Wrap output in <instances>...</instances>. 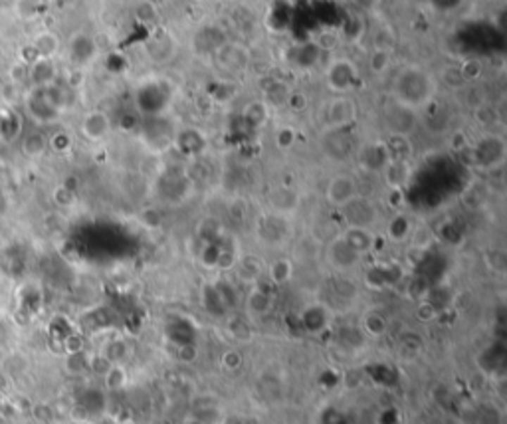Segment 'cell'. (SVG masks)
<instances>
[{
	"mask_svg": "<svg viewBox=\"0 0 507 424\" xmlns=\"http://www.w3.org/2000/svg\"><path fill=\"white\" fill-rule=\"evenodd\" d=\"M337 30H339V36H341V42H349V44L361 42V40L365 38V30H367L365 20H363V14H357V12H355V16L347 18V20L343 22V26L337 28Z\"/></svg>",
	"mask_w": 507,
	"mask_h": 424,
	"instance_id": "cell-23",
	"label": "cell"
},
{
	"mask_svg": "<svg viewBox=\"0 0 507 424\" xmlns=\"http://www.w3.org/2000/svg\"><path fill=\"white\" fill-rule=\"evenodd\" d=\"M359 119V106L353 96H331L321 109L323 129H349Z\"/></svg>",
	"mask_w": 507,
	"mask_h": 424,
	"instance_id": "cell-5",
	"label": "cell"
},
{
	"mask_svg": "<svg viewBox=\"0 0 507 424\" xmlns=\"http://www.w3.org/2000/svg\"><path fill=\"white\" fill-rule=\"evenodd\" d=\"M275 147L280 149V151H289V149H294V145L297 143V131L296 127H292V125H282V127L275 131Z\"/></svg>",
	"mask_w": 507,
	"mask_h": 424,
	"instance_id": "cell-34",
	"label": "cell"
},
{
	"mask_svg": "<svg viewBox=\"0 0 507 424\" xmlns=\"http://www.w3.org/2000/svg\"><path fill=\"white\" fill-rule=\"evenodd\" d=\"M355 143L349 129H323L321 131V151L333 163H345L355 155Z\"/></svg>",
	"mask_w": 507,
	"mask_h": 424,
	"instance_id": "cell-8",
	"label": "cell"
},
{
	"mask_svg": "<svg viewBox=\"0 0 507 424\" xmlns=\"http://www.w3.org/2000/svg\"><path fill=\"white\" fill-rule=\"evenodd\" d=\"M357 194H361L359 182L351 175V173H337L327 180L325 187V201L333 206V208H343L345 204L353 201Z\"/></svg>",
	"mask_w": 507,
	"mask_h": 424,
	"instance_id": "cell-11",
	"label": "cell"
},
{
	"mask_svg": "<svg viewBox=\"0 0 507 424\" xmlns=\"http://www.w3.org/2000/svg\"><path fill=\"white\" fill-rule=\"evenodd\" d=\"M323 82L331 96H351L359 87V64L347 56H333L323 70Z\"/></svg>",
	"mask_w": 507,
	"mask_h": 424,
	"instance_id": "cell-3",
	"label": "cell"
},
{
	"mask_svg": "<svg viewBox=\"0 0 507 424\" xmlns=\"http://www.w3.org/2000/svg\"><path fill=\"white\" fill-rule=\"evenodd\" d=\"M268 206L272 214L277 216H292L299 208V197L292 189H275L268 194Z\"/></svg>",
	"mask_w": 507,
	"mask_h": 424,
	"instance_id": "cell-17",
	"label": "cell"
},
{
	"mask_svg": "<svg viewBox=\"0 0 507 424\" xmlns=\"http://www.w3.org/2000/svg\"><path fill=\"white\" fill-rule=\"evenodd\" d=\"M341 216L345 218L347 226H357V228H369V230H373L380 220V208L370 197L357 194L353 201L341 208Z\"/></svg>",
	"mask_w": 507,
	"mask_h": 424,
	"instance_id": "cell-7",
	"label": "cell"
},
{
	"mask_svg": "<svg viewBox=\"0 0 507 424\" xmlns=\"http://www.w3.org/2000/svg\"><path fill=\"white\" fill-rule=\"evenodd\" d=\"M382 113H384V125H387L391 135L411 137V133L418 125V111L402 106L394 99H389V104L384 106Z\"/></svg>",
	"mask_w": 507,
	"mask_h": 424,
	"instance_id": "cell-9",
	"label": "cell"
},
{
	"mask_svg": "<svg viewBox=\"0 0 507 424\" xmlns=\"http://www.w3.org/2000/svg\"><path fill=\"white\" fill-rule=\"evenodd\" d=\"M272 309V296L270 292H265L264 287H260L258 284H254V287L248 292L246 296V311L250 318H264L270 313Z\"/></svg>",
	"mask_w": 507,
	"mask_h": 424,
	"instance_id": "cell-20",
	"label": "cell"
},
{
	"mask_svg": "<svg viewBox=\"0 0 507 424\" xmlns=\"http://www.w3.org/2000/svg\"><path fill=\"white\" fill-rule=\"evenodd\" d=\"M333 2H339V4H349L351 0H333Z\"/></svg>",
	"mask_w": 507,
	"mask_h": 424,
	"instance_id": "cell-39",
	"label": "cell"
},
{
	"mask_svg": "<svg viewBox=\"0 0 507 424\" xmlns=\"http://www.w3.org/2000/svg\"><path fill=\"white\" fill-rule=\"evenodd\" d=\"M135 16H137V20L143 22V24H155L158 16L155 2H151V0H139L137 6H135Z\"/></svg>",
	"mask_w": 507,
	"mask_h": 424,
	"instance_id": "cell-35",
	"label": "cell"
},
{
	"mask_svg": "<svg viewBox=\"0 0 507 424\" xmlns=\"http://www.w3.org/2000/svg\"><path fill=\"white\" fill-rule=\"evenodd\" d=\"M472 111H474V121H477V125L484 129V131H492V129L496 127V123L501 121L499 111H497L494 106H489V104L475 107Z\"/></svg>",
	"mask_w": 507,
	"mask_h": 424,
	"instance_id": "cell-31",
	"label": "cell"
},
{
	"mask_svg": "<svg viewBox=\"0 0 507 424\" xmlns=\"http://www.w3.org/2000/svg\"><path fill=\"white\" fill-rule=\"evenodd\" d=\"M438 77L420 64L402 66L392 80L391 99L399 101L402 106L411 107L414 111H420L428 107L438 94Z\"/></svg>",
	"mask_w": 507,
	"mask_h": 424,
	"instance_id": "cell-1",
	"label": "cell"
},
{
	"mask_svg": "<svg viewBox=\"0 0 507 424\" xmlns=\"http://www.w3.org/2000/svg\"><path fill=\"white\" fill-rule=\"evenodd\" d=\"M311 42L315 44L321 52H331V50H335L339 44H341V36H339V30H333V28H323V30L317 34Z\"/></svg>",
	"mask_w": 507,
	"mask_h": 424,
	"instance_id": "cell-33",
	"label": "cell"
},
{
	"mask_svg": "<svg viewBox=\"0 0 507 424\" xmlns=\"http://www.w3.org/2000/svg\"><path fill=\"white\" fill-rule=\"evenodd\" d=\"M412 230H414V224H412L411 216L399 211L394 212V216L387 224V238L391 242H406V240H411Z\"/></svg>",
	"mask_w": 507,
	"mask_h": 424,
	"instance_id": "cell-21",
	"label": "cell"
},
{
	"mask_svg": "<svg viewBox=\"0 0 507 424\" xmlns=\"http://www.w3.org/2000/svg\"><path fill=\"white\" fill-rule=\"evenodd\" d=\"M173 147L187 157H201L208 149V137L199 127H182L175 131Z\"/></svg>",
	"mask_w": 507,
	"mask_h": 424,
	"instance_id": "cell-13",
	"label": "cell"
},
{
	"mask_svg": "<svg viewBox=\"0 0 507 424\" xmlns=\"http://www.w3.org/2000/svg\"><path fill=\"white\" fill-rule=\"evenodd\" d=\"M327 262L331 268H335L337 272H349V270H355L357 266L361 264L363 256L357 254L351 246H347L343 242V238L337 236L333 238L327 246Z\"/></svg>",
	"mask_w": 507,
	"mask_h": 424,
	"instance_id": "cell-14",
	"label": "cell"
},
{
	"mask_svg": "<svg viewBox=\"0 0 507 424\" xmlns=\"http://www.w3.org/2000/svg\"><path fill=\"white\" fill-rule=\"evenodd\" d=\"M343 242L351 246L357 254L365 256L375 250L377 246V234L369 228H357V226H345V230L339 234Z\"/></svg>",
	"mask_w": 507,
	"mask_h": 424,
	"instance_id": "cell-16",
	"label": "cell"
},
{
	"mask_svg": "<svg viewBox=\"0 0 507 424\" xmlns=\"http://www.w3.org/2000/svg\"><path fill=\"white\" fill-rule=\"evenodd\" d=\"M289 92H292V87L285 84V82L274 80L270 87H265L262 99H264L265 106L270 107V109H272V107H285V99L289 96Z\"/></svg>",
	"mask_w": 507,
	"mask_h": 424,
	"instance_id": "cell-29",
	"label": "cell"
},
{
	"mask_svg": "<svg viewBox=\"0 0 507 424\" xmlns=\"http://www.w3.org/2000/svg\"><path fill=\"white\" fill-rule=\"evenodd\" d=\"M170 82L167 80H145L135 89V104L143 117H161V113L170 106Z\"/></svg>",
	"mask_w": 507,
	"mask_h": 424,
	"instance_id": "cell-4",
	"label": "cell"
},
{
	"mask_svg": "<svg viewBox=\"0 0 507 424\" xmlns=\"http://www.w3.org/2000/svg\"><path fill=\"white\" fill-rule=\"evenodd\" d=\"M321 50L317 48L315 44L311 42V40H307V42L299 44L297 48H294V52H292V66L299 70V72H311V70H315L317 64H319V60H321Z\"/></svg>",
	"mask_w": 507,
	"mask_h": 424,
	"instance_id": "cell-18",
	"label": "cell"
},
{
	"mask_svg": "<svg viewBox=\"0 0 507 424\" xmlns=\"http://www.w3.org/2000/svg\"><path fill=\"white\" fill-rule=\"evenodd\" d=\"M82 135H84L87 141H104V139L111 133L113 129V121L111 117L107 116L106 111L101 109H94V111H87L82 119Z\"/></svg>",
	"mask_w": 507,
	"mask_h": 424,
	"instance_id": "cell-15",
	"label": "cell"
},
{
	"mask_svg": "<svg viewBox=\"0 0 507 424\" xmlns=\"http://www.w3.org/2000/svg\"><path fill=\"white\" fill-rule=\"evenodd\" d=\"M414 177V161L411 157H392L384 170L380 173V179L384 180L389 191H404L411 185Z\"/></svg>",
	"mask_w": 507,
	"mask_h": 424,
	"instance_id": "cell-12",
	"label": "cell"
},
{
	"mask_svg": "<svg viewBox=\"0 0 507 424\" xmlns=\"http://www.w3.org/2000/svg\"><path fill=\"white\" fill-rule=\"evenodd\" d=\"M394 64V52L389 50H370L369 60H367V68H369V74L375 77L384 75Z\"/></svg>",
	"mask_w": 507,
	"mask_h": 424,
	"instance_id": "cell-26",
	"label": "cell"
},
{
	"mask_svg": "<svg viewBox=\"0 0 507 424\" xmlns=\"http://www.w3.org/2000/svg\"><path fill=\"white\" fill-rule=\"evenodd\" d=\"M254 54L250 48L238 42H224L216 48V62L224 72L230 74H242L252 68Z\"/></svg>",
	"mask_w": 507,
	"mask_h": 424,
	"instance_id": "cell-10",
	"label": "cell"
},
{
	"mask_svg": "<svg viewBox=\"0 0 507 424\" xmlns=\"http://www.w3.org/2000/svg\"><path fill=\"white\" fill-rule=\"evenodd\" d=\"M456 68H458V74H460V77L464 80L465 85L480 82L482 75H484V72H486V66L482 62V58H475V56H468V58H464V60L456 66Z\"/></svg>",
	"mask_w": 507,
	"mask_h": 424,
	"instance_id": "cell-24",
	"label": "cell"
},
{
	"mask_svg": "<svg viewBox=\"0 0 507 424\" xmlns=\"http://www.w3.org/2000/svg\"><path fill=\"white\" fill-rule=\"evenodd\" d=\"M70 56L77 66L89 64L97 56V44L87 34H75L70 42Z\"/></svg>",
	"mask_w": 507,
	"mask_h": 424,
	"instance_id": "cell-19",
	"label": "cell"
},
{
	"mask_svg": "<svg viewBox=\"0 0 507 424\" xmlns=\"http://www.w3.org/2000/svg\"><path fill=\"white\" fill-rule=\"evenodd\" d=\"M470 141H472V139L468 137L464 131H458V133H454V135L450 137V149L456 151V153H460V151H468V147H470Z\"/></svg>",
	"mask_w": 507,
	"mask_h": 424,
	"instance_id": "cell-38",
	"label": "cell"
},
{
	"mask_svg": "<svg viewBox=\"0 0 507 424\" xmlns=\"http://www.w3.org/2000/svg\"><path fill=\"white\" fill-rule=\"evenodd\" d=\"M349 4L353 6V11L357 12V14H370V12H375L379 8L380 4H382V0H351Z\"/></svg>",
	"mask_w": 507,
	"mask_h": 424,
	"instance_id": "cell-37",
	"label": "cell"
},
{
	"mask_svg": "<svg viewBox=\"0 0 507 424\" xmlns=\"http://www.w3.org/2000/svg\"><path fill=\"white\" fill-rule=\"evenodd\" d=\"M361 329L369 337H380L389 331V321L379 311H369L361 321Z\"/></svg>",
	"mask_w": 507,
	"mask_h": 424,
	"instance_id": "cell-28",
	"label": "cell"
},
{
	"mask_svg": "<svg viewBox=\"0 0 507 424\" xmlns=\"http://www.w3.org/2000/svg\"><path fill=\"white\" fill-rule=\"evenodd\" d=\"M355 159H357V167L361 173H365L369 177H380V173L392 159V153L387 141L370 139L355 149Z\"/></svg>",
	"mask_w": 507,
	"mask_h": 424,
	"instance_id": "cell-6",
	"label": "cell"
},
{
	"mask_svg": "<svg viewBox=\"0 0 507 424\" xmlns=\"http://www.w3.org/2000/svg\"><path fill=\"white\" fill-rule=\"evenodd\" d=\"M234 270H236V276L240 278L242 282L256 284L260 280V276H262V272H264V266L256 256H240V260L236 262Z\"/></svg>",
	"mask_w": 507,
	"mask_h": 424,
	"instance_id": "cell-22",
	"label": "cell"
},
{
	"mask_svg": "<svg viewBox=\"0 0 507 424\" xmlns=\"http://www.w3.org/2000/svg\"><path fill=\"white\" fill-rule=\"evenodd\" d=\"M468 153H470V159H472V165L475 169L492 173V170L501 169L506 165L507 141L501 133L484 131L480 137L470 141Z\"/></svg>",
	"mask_w": 507,
	"mask_h": 424,
	"instance_id": "cell-2",
	"label": "cell"
},
{
	"mask_svg": "<svg viewBox=\"0 0 507 424\" xmlns=\"http://www.w3.org/2000/svg\"><path fill=\"white\" fill-rule=\"evenodd\" d=\"M444 85L450 87V89H464V80L460 77L458 74V68L452 66V68H446L444 70Z\"/></svg>",
	"mask_w": 507,
	"mask_h": 424,
	"instance_id": "cell-36",
	"label": "cell"
},
{
	"mask_svg": "<svg viewBox=\"0 0 507 424\" xmlns=\"http://www.w3.org/2000/svg\"><path fill=\"white\" fill-rule=\"evenodd\" d=\"M396 44H399L396 32L392 30L389 24H382V26L373 30V36H370V50H389V52H394V50H396Z\"/></svg>",
	"mask_w": 507,
	"mask_h": 424,
	"instance_id": "cell-25",
	"label": "cell"
},
{
	"mask_svg": "<svg viewBox=\"0 0 507 424\" xmlns=\"http://www.w3.org/2000/svg\"><path fill=\"white\" fill-rule=\"evenodd\" d=\"M242 116L248 123H252L254 127H258V125H264L265 121H268L270 107L265 106L264 99H256V101H250L248 106L244 107Z\"/></svg>",
	"mask_w": 507,
	"mask_h": 424,
	"instance_id": "cell-30",
	"label": "cell"
},
{
	"mask_svg": "<svg viewBox=\"0 0 507 424\" xmlns=\"http://www.w3.org/2000/svg\"><path fill=\"white\" fill-rule=\"evenodd\" d=\"M294 276V264L289 258H277L268 268V278L274 286H284Z\"/></svg>",
	"mask_w": 507,
	"mask_h": 424,
	"instance_id": "cell-27",
	"label": "cell"
},
{
	"mask_svg": "<svg viewBox=\"0 0 507 424\" xmlns=\"http://www.w3.org/2000/svg\"><path fill=\"white\" fill-rule=\"evenodd\" d=\"M309 106H311V99H309V96H307L303 89H292L287 99H285L287 111H292V113H296V116L306 113Z\"/></svg>",
	"mask_w": 507,
	"mask_h": 424,
	"instance_id": "cell-32",
	"label": "cell"
}]
</instances>
